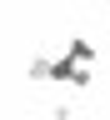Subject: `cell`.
Instances as JSON below:
<instances>
[{
	"mask_svg": "<svg viewBox=\"0 0 110 120\" xmlns=\"http://www.w3.org/2000/svg\"><path fill=\"white\" fill-rule=\"evenodd\" d=\"M70 55H75V60H90L95 50H90V40H70Z\"/></svg>",
	"mask_w": 110,
	"mask_h": 120,
	"instance_id": "1",
	"label": "cell"
}]
</instances>
